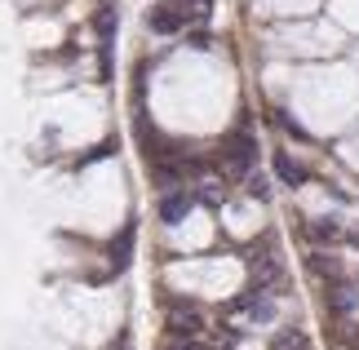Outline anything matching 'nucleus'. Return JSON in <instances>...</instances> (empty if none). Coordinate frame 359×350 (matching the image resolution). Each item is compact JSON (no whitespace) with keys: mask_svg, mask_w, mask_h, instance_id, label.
I'll use <instances>...</instances> for the list:
<instances>
[{"mask_svg":"<svg viewBox=\"0 0 359 350\" xmlns=\"http://www.w3.org/2000/svg\"><path fill=\"white\" fill-rule=\"evenodd\" d=\"M222 160L231 164V173H253V160H257V142H253V133H231L226 137V147H222Z\"/></svg>","mask_w":359,"mask_h":350,"instance_id":"f257e3e1","label":"nucleus"},{"mask_svg":"<svg viewBox=\"0 0 359 350\" xmlns=\"http://www.w3.org/2000/svg\"><path fill=\"white\" fill-rule=\"evenodd\" d=\"M187 22H191V18H187L182 0H173V5H169V0H164V5H156V9L147 13V27H151V32H156V36H173V32H182Z\"/></svg>","mask_w":359,"mask_h":350,"instance_id":"f03ea898","label":"nucleus"},{"mask_svg":"<svg viewBox=\"0 0 359 350\" xmlns=\"http://www.w3.org/2000/svg\"><path fill=\"white\" fill-rule=\"evenodd\" d=\"M231 315H244V319H257V324H266V319L275 315V306H271V292H262V288H248L240 302H231Z\"/></svg>","mask_w":359,"mask_h":350,"instance_id":"7ed1b4c3","label":"nucleus"},{"mask_svg":"<svg viewBox=\"0 0 359 350\" xmlns=\"http://www.w3.org/2000/svg\"><path fill=\"white\" fill-rule=\"evenodd\" d=\"M191 204H196V195L182 191V187H169V195H160V222H169V227H177V222H187Z\"/></svg>","mask_w":359,"mask_h":350,"instance_id":"20e7f679","label":"nucleus"},{"mask_svg":"<svg viewBox=\"0 0 359 350\" xmlns=\"http://www.w3.org/2000/svg\"><path fill=\"white\" fill-rule=\"evenodd\" d=\"M169 324H173V332L177 337H196V332L204 328V315L200 311H191V306H169Z\"/></svg>","mask_w":359,"mask_h":350,"instance_id":"39448f33","label":"nucleus"},{"mask_svg":"<svg viewBox=\"0 0 359 350\" xmlns=\"http://www.w3.org/2000/svg\"><path fill=\"white\" fill-rule=\"evenodd\" d=\"M275 173H280V182L288 191H297V187H306V173H302V164L288 156V151H275Z\"/></svg>","mask_w":359,"mask_h":350,"instance_id":"423d86ee","label":"nucleus"},{"mask_svg":"<svg viewBox=\"0 0 359 350\" xmlns=\"http://www.w3.org/2000/svg\"><path fill=\"white\" fill-rule=\"evenodd\" d=\"M306 240L311 244H337V240H346V231H341L337 222L320 217V222H306Z\"/></svg>","mask_w":359,"mask_h":350,"instance_id":"0eeeda50","label":"nucleus"},{"mask_svg":"<svg viewBox=\"0 0 359 350\" xmlns=\"http://www.w3.org/2000/svg\"><path fill=\"white\" fill-rule=\"evenodd\" d=\"M133 222L129 227H124L120 235H116V244H111V271H124V266H129V248H133Z\"/></svg>","mask_w":359,"mask_h":350,"instance_id":"6e6552de","label":"nucleus"},{"mask_svg":"<svg viewBox=\"0 0 359 350\" xmlns=\"http://www.w3.org/2000/svg\"><path fill=\"white\" fill-rule=\"evenodd\" d=\"M271 350H311V337L302 328H280L271 337Z\"/></svg>","mask_w":359,"mask_h":350,"instance_id":"1a4fd4ad","label":"nucleus"},{"mask_svg":"<svg viewBox=\"0 0 359 350\" xmlns=\"http://www.w3.org/2000/svg\"><path fill=\"white\" fill-rule=\"evenodd\" d=\"M333 306L337 311H359V292L355 288H333Z\"/></svg>","mask_w":359,"mask_h":350,"instance_id":"9d476101","label":"nucleus"},{"mask_svg":"<svg viewBox=\"0 0 359 350\" xmlns=\"http://www.w3.org/2000/svg\"><path fill=\"white\" fill-rule=\"evenodd\" d=\"M275 124H280L284 133H293V137H306V129H302V124H297L293 116H288V111H275Z\"/></svg>","mask_w":359,"mask_h":350,"instance_id":"9b49d317","label":"nucleus"},{"mask_svg":"<svg viewBox=\"0 0 359 350\" xmlns=\"http://www.w3.org/2000/svg\"><path fill=\"white\" fill-rule=\"evenodd\" d=\"M248 195H253V200H266V195H271V187H266V177L248 173Z\"/></svg>","mask_w":359,"mask_h":350,"instance_id":"f8f14e48","label":"nucleus"},{"mask_svg":"<svg viewBox=\"0 0 359 350\" xmlns=\"http://www.w3.org/2000/svg\"><path fill=\"white\" fill-rule=\"evenodd\" d=\"M200 200H209V204H222V182H204Z\"/></svg>","mask_w":359,"mask_h":350,"instance_id":"ddd939ff","label":"nucleus"},{"mask_svg":"<svg viewBox=\"0 0 359 350\" xmlns=\"http://www.w3.org/2000/svg\"><path fill=\"white\" fill-rule=\"evenodd\" d=\"M191 45H196V49L209 45V27H204V32H191Z\"/></svg>","mask_w":359,"mask_h":350,"instance_id":"4468645a","label":"nucleus"},{"mask_svg":"<svg viewBox=\"0 0 359 350\" xmlns=\"http://www.w3.org/2000/svg\"><path fill=\"white\" fill-rule=\"evenodd\" d=\"M346 240H351V244H359V231H355V235H346Z\"/></svg>","mask_w":359,"mask_h":350,"instance_id":"2eb2a0df","label":"nucleus"}]
</instances>
